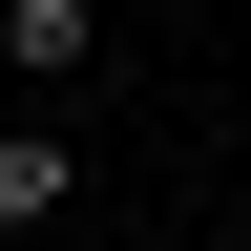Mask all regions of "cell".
Segmentation results:
<instances>
[{"label": "cell", "mask_w": 251, "mask_h": 251, "mask_svg": "<svg viewBox=\"0 0 251 251\" xmlns=\"http://www.w3.org/2000/svg\"><path fill=\"white\" fill-rule=\"evenodd\" d=\"M63 188H84V147H42V126H21V147H0V230H63Z\"/></svg>", "instance_id": "obj_1"}, {"label": "cell", "mask_w": 251, "mask_h": 251, "mask_svg": "<svg viewBox=\"0 0 251 251\" xmlns=\"http://www.w3.org/2000/svg\"><path fill=\"white\" fill-rule=\"evenodd\" d=\"M21 251H84V230H21Z\"/></svg>", "instance_id": "obj_3"}, {"label": "cell", "mask_w": 251, "mask_h": 251, "mask_svg": "<svg viewBox=\"0 0 251 251\" xmlns=\"http://www.w3.org/2000/svg\"><path fill=\"white\" fill-rule=\"evenodd\" d=\"M105 42V21H84V0H0V63H21V84H63V63Z\"/></svg>", "instance_id": "obj_2"}]
</instances>
